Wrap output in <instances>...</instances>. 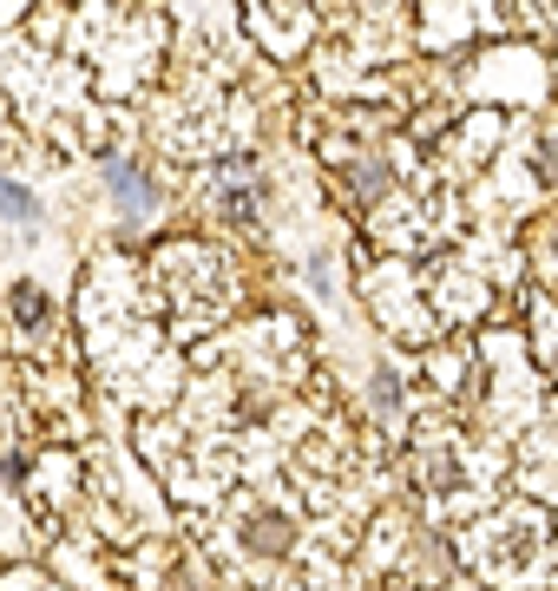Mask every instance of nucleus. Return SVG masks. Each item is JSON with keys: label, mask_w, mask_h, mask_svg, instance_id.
I'll use <instances>...</instances> for the list:
<instances>
[{"label": "nucleus", "mask_w": 558, "mask_h": 591, "mask_svg": "<svg viewBox=\"0 0 558 591\" xmlns=\"http://www.w3.org/2000/svg\"><path fill=\"white\" fill-rule=\"evenodd\" d=\"M112 191H119L132 211H145V204H151V184H145L139 171H126V164H112Z\"/></svg>", "instance_id": "nucleus-1"}, {"label": "nucleus", "mask_w": 558, "mask_h": 591, "mask_svg": "<svg viewBox=\"0 0 558 591\" xmlns=\"http://www.w3.org/2000/svg\"><path fill=\"white\" fill-rule=\"evenodd\" d=\"M0 211H7V218H33V198H27L20 184H7V178H0Z\"/></svg>", "instance_id": "nucleus-2"}]
</instances>
